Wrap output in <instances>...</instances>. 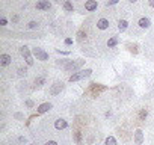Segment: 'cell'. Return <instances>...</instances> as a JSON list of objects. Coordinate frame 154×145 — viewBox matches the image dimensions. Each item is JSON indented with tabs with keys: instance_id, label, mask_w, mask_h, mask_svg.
Returning a JSON list of instances; mask_svg holds the SVG:
<instances>
[{
	"instance_id": "6da1fadb",
	"label": "cell",
	"mask_w": 154,
	"mask_h": 145,
	"mask_svg": "<svg viewBox=\"0 0 154 145\" xmlns=\"http://www.w3.org/2000/svg\"><path fill=\"white\" fill-rule=\"evenodd\" d=\"M91 74H92V69H89V68H86V69H80L79 72H74V74L69 77V82H79V80H82V79L89 77Z\"/></svg>"
},
{
	"instance_id": "7a4b0ae2",
	"label": "cell",
	"mask_w": 154,
	"mask_h": 145,
	"mask_svg": "<svg viewBox=\"0 0 154 145\" xmlns=\"http://www.w3.org/2000/svg\"><path fill=\"white\" fill-rule=\"evenodd\" d=\"M83 63H85V60H83V59L69 60V62H68V63H66V65L63 66V69H65V71H72V72H74L75 69H79V68H80V66H82Z\"/></svg>"
},
{
	"instance_id": "3957f363",
	"label": "cell",
	"mask_w": 154,
	"mask_h": 145,
	"mask_svg": "<svg viewBox=\"0 0 154 145\" xmlns=\"http://www.w3.org/2000/svg\"><path fill=\"white\" fill-rule=\"evenodd\" d=\"M32 53H33V56L38 59V60H48V53L47 51H44L42 48H39V47H33L32 48Z\"/></svg>"
},
{
	"instance_id": "277c9868",
	"label": "cell",
	"mask_w": 154,
	"mask_h": 145,
	"mask_svg": "<svg viewBox=\"0 0 154 145\" xmlns=\"http://www.w3.org/2000/svg\"><path fill=\"white\" fill-rule=\"evenodd\" d=\"M104 91H106V86H101V85H98V83H91L88 92H89L92 97H97V95H100V94L104 92Z\"/></svg>"
},
{
	"instance_id": "5b68a950",
	"label": "cell",
	"mask_w": 154,
	"mask_h": 145,
	"mask_svg": "<svg viewBox=\"0 0 154 145\" xmlns=\"http://www.w3.org/2000/svg\"><path fill=\"white\" fill-rule=\"evenodd\" d=\"M20 53H21V56L26 59L27 65H33V59H32V54H30V50H29L27 45H23V47L20 48Z\"/></svg>"
},
{
	"instance_id": "8992f818",
	"label": "cell",
	"mask_w": 154,
	"mask_h": 145,
	"mask_svg": "<svg viewBox=\"0 0 154 145\" xmlns=\"http://www.w3.org/2000/svg\"><path fill=\"white\" fill-rule=\"evenodd\" d=\"M62 89H63V82H54L51 85V88H50V94L51 95H57V94H60Z\"/></svg>"
},
{
	"instance_id": "52a82bcc",
	"label": "cell",
	"mask_w": 154,
	"mask_h": 145,
	"mask_svg": "<svg viewBox=\"0 0 154 145\" xmlns=\"http://www.w3.org/2000/svg\"><path fill=\"white\" fill-rule=\"evenodd\" d=\"M50 8H51V5L48 0H39V2H36V9H39V11H48Z\"/></svg>"
},
{
	"instance_id": "ba28073f",
	"label": "cell",
	"mask_w": 154,
	"mask_h": 145,
	"mask_svg": "<svg viewBox=\"0 0 154 145\" xmlns=\"http://www.w3.org/2000/svg\"><path fill=\"white\" fill-rule=\"evenodd\" d=\"M109 26H110V23L107 18H100L97 21V29H100V30H106V29H109Z\"/></svg>"
},
{
	"instance_id": "9c48e42d",
	"label": "cell",
	"mask_w": 154,
	"mask_h": 145,
	"mask_svg": "<svg viewBox=\"0 0 154 145\" xmlns=\"http://www.w3.org/2000/svg\"><path fill=\"white\" fill-rule=\"evenodd\" d=\"M51 107H53L51 103H42V104H39V106L36 107V113H45V112H48Z\"/></svg>"
},
{
	"instance_id": "30bf717a",
	"label": "cell",
	"mask_w": 154,
	"mask_h": 145,
	"mask_svg": "<svg viewBox=\"0 0 154 145\" xmlns=\"http://www.w3.org/2000/svg\"><path fill=\"white\" fill-rule=\"evenodd\" d=\"M134 143L136 145H142L143 143V131L140 128H137L134 131Z\"/></svg>"
},
{
	"instance_id": "8fae6325",
	"label": "cell",
	"mask_w": 154,
	"mask_h": 145,
	"mask_svg": "<svg viewBox=\"0 0 154 145\" xmlns=\"http://www.w3.org/2000/svg\"><path fill=\"white\" fill-rule=\"evenodd\" d=\"M97 6H98V2H97V0H88V2L85 3V9H86V11H89V12L95 11V9H97Z\"/></svg>"
},
{
	"instance_id": "7c38bea8",
	"label": "cell",
	"mask_w": 154,
	"mask_h": 145,
	"mask_svg": "<svg viewBox=\"0 0 154 145\" xmlns=\"http://www.w3.org/2000/svg\"><path fill=\"white\" fill-rule=\"evenodd\" d=\"M11 62H12V57L8 53H3L2 56H0V65H2V66H8Z\"/></svg>"
},
{
	"instance_id": "4fadbf2b",
	"label": "cell",
	"mask_w": 154,
	"mask_h": 145,
	"mask_svg": "<svg viewBox=\"0 0 154 145\" xmlns=\"http://www.w3.org/2000/svg\"><path fill=\"white\" fill-rule=\"evenodd\" d=\"M137 24H139V27H140V29H148V27L151 26V20H149V18H146V17H142V18L137 21Z\"/></svg>"
},
{
	"instance_id": "5bb4252c",
	"label": "cell",
	"mask_w": 154,
	"mask_h": 145,
	"mask_svg": "<svg viewBox=\"0 0 154 145\" xmlns=\"http://www.w3.org/2000/svg\"><path fill=\"white\" fill-rule=\"evenodd\" d=\"M54 127H56V130H63V128H66V127H68V122H66L65 119L59 118V119H56Z\"/></svg>"
},
{
	"instance_id": "9a60e30c",
	"label": "cell",
	"mask_w": 154,
	"mask_h": 145,
	"mask_svg": "<svg viewBox=\"0 0 154 145\" xmlns=\"http://www.w3.org/2000/svg\"><path fill=\"white\" fill-rule=\"evenodd\" d=\"M127 27H128V21L127 20H119L118 21V30L119 32H125Z\"/></svg>"
},
{
	"instance_id": "2e32d148",
	"label": "cell",
	"mask_w": 154,
	"mask_h": 145,
	"mask_svg": "<svg viewBox=\"0 0 154 145\" xmlns=\"http://www.w3.org/2000/svg\"><path fill=\"white\" fill-rule=\"evenodd\" d=\"M118 42H119V39H118V36H110L109 39H107V47H116L118 45Z\"/></svg>"
},
{
	"instance_id": "e0dca14e",
	"label": "cell",
	"mask_w": 154,
	"mask_h": 145,
	"mask_svg": "<svg viewBox=\"0 0 154 145\" xmlns=\"http://www.w3.org/2000/svg\"><path fill=\"white\" fill-rule=\"evenodd\" d=\"M63 9H65L66 12H72V11H74V5H72V2H69V0L63 2Z\"/></svg>"
},
{
	"instance_id": "ac0fdd59",
	"label": "cell",
	"mask_w": 154,
	"mask_h": 145,
	"mask_svg": "<svg viewBox=\"0 0 154 145\" xmlns=\"http://www.w3.org/2000/svg\"><path fill=\"white\" fill-rule=\"evenodd\" d=\"M33 83H35V88H41L42 85H45V77H42V76L41 77H36Z\"/></svg>"
},
{
	"instance_id": "d6986e66",
	"label": "cell",
	"mask_w": 154,
	"mask_h": 145,
	"mask_svg": "<svg viewBox=\"0 0 154 145\" xmlns=\"http://www.w3.org/2000/svg\"><path fill=\"white\" fill-rule=\"evenodd\" d=\"M104 145H118V142H116L115 136H107L104 140Z\"/></svg>"
},
{
	"instance_id": "ffe728a7",
	"label": "cell",
	"mask_w": 154,
	"mask_h": 145,
	"mask_svg": "<svg viewBox=\"0 0 154 145\" xmlns=\"http://www.w3.org/2000/svg\"><path fill=\"white\" fill-rule=\"evenodd\" d=\"M74 140H75V143H79V145H82V133L77 130V131H74Z\"/></svg>"
},
{
	"instance_id": "44dd1931",
	"label": "cell",
	"mask_w": 154,
	"mask_h": 145,
	"mask_svg": "<svg viewBox=\"0 0 154 145\" xmlns=\"http://www.w3.org/2000/svg\"><path fill=\"white\" fill-rule=\"evenodd\" d=\"M127 47H128V50H130L131 53H134V54H136V53L139 51V50H137V45H136V44H127Z\"/></svg>"
},
{
	"instance_id": "7402d4cb",
	"label": "cell",
	"mask_w": 154,
	"mask_h": 145,
	"mask_svg": "<svg viewBox=\"0 0 154 145\" xmlns=\"http://www.w3.org/2000/svg\"><path fill=\"white\" fill-rule=\"evenodd\" d=\"M17 72H18V76H21V77H23V76H26V74H27V69H26V68H18V69H17Z\"/></svg>"
},
{
	"instance_id": "603a6c76",
	"label": "cell",
	"mask_w": 154,
	"mask_h": 145,
	"mask_svg": "<svg viewBox=\"0 0 154 145\" xmlns=\"http://www.w3.org/2000/svg\"><path fill=\"white\" fill-rule=\"evenodd\" d=\"M77 36H79V41L82 42L83 39H86V33H83V30H80L79 33H77Z\"/></svg>"
},
{
	"instance_id": "cb8c5ba5",
	"label": "cell",
	"mask_w": 154,
	"mask_h": 145,
	"mask_svg": "<svg viewBox=\"0 0 154 145\" xmlns=\"http://www.w3.org/2000/svg\"><path fill=\"white\" fill-rule=\"evenodd\" d=\"M38 27V21H30L27 24V29H36Z\"/></svg>"
},
{
	"instance_id": "d4e9b609",
	"label": "cell",
	"mask_w": 154,
	"mask_h": 145,
	"mask_svg": "<svg viewBox=\"0 0 154 145\" xmlns=\"http://www.w3.org/2000/svg\"><path fill=\"white\" fill-rule=\"evenodd\" d=\"M146 115H148V112H146L145 109H142V110L139 112V118H140V119H145V118H146Z\"/></svg>"
},
{
	"instance_id": "484cf974",
	"label": "cell",
	"mask_w": 154,
	"mask_h": 145,
	"mask_svg": "<svg viewBox=\"0 0 154 145\" xmlns=\"http://www.w3.org/2000/svg\"><path fill=\"white\" fill-rule=\"evenodd\" d=\"M6 24H8V20L5 17H2V18H0V26H6Z\"/></svg>"
},
{
	"instance_id": "4316f807",
	"label": "cell",
	"mask_w": 154,
	"mask_h": 145,
	"mask_svg": "<svg viewBox=\"0 0 154 145\" xmlns=\"http://www.w3.org/2000/svg\"><path fill=\"white\" fill-rule=\"evenodd\" d=\"M118 2H119V0H109V2H107L106 5H107V6H112V5H116Z\"/></svg>"
},
{
	"instance_id": "83f0119b",
	"label": "cell",
	"mask_w": 154,
	"mask_h": 145,
	"mask_svg": "<svg viewBox=\"0 0 154 145\" xmlns=\"http://www.w3.org/2000/svg\"><path fill=\"white\" fill-rule=\"evenodd\" d=\"M63 42H65V45H71V44H72V39H71V38H65Z\"/></svg>"
},
{
	"instance_id": "f1b7e54d",
	"label": "cell",
	"mask_w": 154,
	"mask_h": 145,
	"mask_svg": "<svg viewBox=\"0 0 154 145\" xmlns=\"http://www.w3.org/2000/svg\"><path fill=\"white\" fill-rule=\"evenodd\" d=\"M11 20H12V23H17V21L20 20V17H18V15H12V18H11Z\"/></svg>"
},
{
	"instance_id": "f546056e",
	"label": "cell",
	"mask_w": 154,
	"mask_h": 145,
	"mask_svg": "<svg viewBox=\"0 0 154 145\" xmlns=\"http://www.w3.org/2000/svg\"><path fill=\"white\" fill-rule=\"evenodd\" d=\"M56 51L60 53V54H69V51H63V50H60V48H56Z\"/></svg>"
},
{
	"instance_id": "4dcf8cb0",
	"label": "cell",
	"mask_w": 154,
	"mask_h": 145,
	"mask_svg": "<svg viewBox=\"0 0 154 145\" xmlns=\"http://www.w3.org/2000/svg\"><path fill=\"white\" fill-rule=\"evenodd\" d=\"M26 106H27V107H33V101H32V100H27V101H26Z\"/></svg>"
},
{
	"instance_id": "1f68e13d",
	"label": "cell",
	"mask_w": 154,
	"mask_h": 145,
	"mask_svg": "<svg viewBox=\"0 0 154 145\" xmlns=\"http://www.w3.org/2000/svg\"><path fill=\"white\" fill-rule=\"evenodd\" d=\"M18 142H20V143H26L27 140H26V137H23V136H21V137H18Z\"/></svg>"
},
{
	"instance_id": "d6a6232c",
	"label": "cell",
	"mask_w": 154,
	"mask_h": 145,
	"mask_svg": "<svg viewBox=\"0 0 154 145\" xmlns=\"http://www.w3.org/2000/svg\"><path fill=\"white\" fill-rule=\"evenodd\" d=\"M45 145H57V142L56 140H48V142H45Z\"/></svg>"
},
{
	"instance_id": "836d02e7",
	"label": "cell",
	"mask_w": 154,
	"mask_h": 145,
	"mask_svg": "<svg viewBox=\"0 0 154 145\" xmlns=\"http://www.w3.org/2000/svg\"><path fill=\"white\" fill-rule=\"evenodd\" d=\"M148 5H149L151 8H154V0H148Z\"/></svg>"
},
{
	"instance_id": "e575fe53",
	"label": "cell",
	"mask_w": 154,
	"mask_h": 145,
	"mask_svg": "<svg viewBox=\"0 0 154 145\" xmlns=\"http://www.w3.org/2000/svg\"><path fill=\"white\" fill-rule=\"evenodd\" d=\"M128 2H130V3H134V2H136V0H128Z\"/></svg>"
},
{
	"instance_id": "d590c367",
	"label": "cell",
	"mask_w": 154,
	"mask_h": 145,
	"mask_svg": "<svg viewBox=\"0 0 154 145\" xmlns=\"http://www.w3.org/2000/svg\"><path fill=\"white\" fill-rule=\"evenodd\" d=\"M56 2H60V0H56Z\"/></svg>"
},
{
	"instance_id": "8d00e7d4",
	"label": "cell",
	"mask_w": 154,
	"mask_h": 145,
	"mask_svg": "<svg viewBox=\"0 0 154 145\" xmlns=\"http://www.w3.org/2000/svg\"><path fill=\"white\" fill-rule=\"evenodd\" d=\"M32 145H36V143H32Z\"/></svg>"
}]
</instances>
